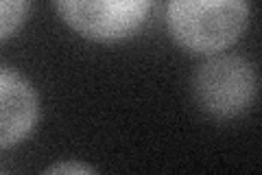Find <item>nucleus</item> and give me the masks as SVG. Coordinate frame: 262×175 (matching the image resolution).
<instances>
[{"instance_id":"nucleus-7","label":"nucleus","mask_w":262,"mask_h":175,"mask_svg":"<svg viewBox=\"0 0 262 175\" xmlns=\"http://www.w3.org/2000/svg\"><path fill=\"white\" fill-rule=\"evenodd\" d=\"M0 175H5V173H0Z\"/></svg>"},{"instance_id":"nucleus-6","label":"nucleus","mask_w":262,"mask_h":175,"mask_svg":"<svg viewBox=\"0 0 262 175\" xmlns=\"http://www.w3.org/2000/svg\"><path fill=\"white\" fill-rule=\"evenodd\" d=\"M44 175H98V173H96V169H92V166L85 162L61 160V162H55L53 166H48Z\"/></svg>"},{"instance_id":"nucleus-4","label":"nucleus","mask_w":262,"mask_h":175,"mask_svg":"<svg viewBox=\"0 0 262 175\" xmlns=\"http://www.w3.org/2000/svg\"><path fill=\"white\" fill-rule=\"evenodd\" d=\"M37 119V90L22 72L0 64V149L22 143Z\"/></svg>"},{"instance_id":"nucleus-2","label":"nucleus","mask_w":262,"mask_h":175,"mask_svg":"<svg viewBox=\"0 0 262 175\" xmlns=\"http://www.w3.org/2000/svg\"><path fill=\"white\" fill-rule=\"evenodd\" d=\"M194 96L201 110L214 119H234L256 96L253 66L238 55L210 57L194 74Z\"/></svg>"},{"instance_id":"nucleus-5","label":"nucleus","mask_w":262,"mask_h":175,"mask_svg":"<svg viewBox=\"0 0 262 175\" xmlns=\"http://www.w3.org/2000/svg\"><path fill=\"white\" fill-rule=\"evenodd\" d=\"M29 9L27 0H0V40H7L22 27Z\"/></svg>"},{"instance_id":"nucleus-3","label":"nucleus","mask_w":262,"mask_h":175,"mask_svg":"<svg viewBox=\"0 0 262 175\" xmlns=\"http://www.w3.org/2000/svg\"><path fill=\"white\" fill-rule=\"evenodd\" d=\"M66 24L96 42L125 40L144 24L149 0H59L55 3Z\"/></svg>"},{"instance_id":"nucleus-1","label":"nucleus","mask_w":262,"mask_h":175,"mask_svg":"<svg viewBox=\"0 0 262 175\" xmlns=\"http://www.w3.org/2000/svg\"><path fill=\"white\" fill-rule=\"evenodd\" d=\"M247 0H170L166 27L182 48L199 55L225 51L249 22Z\"/></svg>"}]
</instances>
